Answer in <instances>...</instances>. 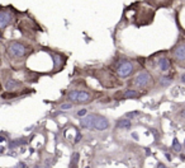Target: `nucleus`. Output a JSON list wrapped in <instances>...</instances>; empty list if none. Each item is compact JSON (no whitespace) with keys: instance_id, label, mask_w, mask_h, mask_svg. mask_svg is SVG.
<instances>
[{"instance_id":"1","label":"nucleus","mask_w":185,"mask_h":168,"mask_svg":"<svg viewBox=\"0 0 185 168\" xmlns=\"http://www.w3.org/2000/svg\"><path fill=\"white\" fill-rule=\"evenodd\" d=\"M26 46L23 44H20L18 41H12L9 42V45L6 46V52L9 56L12 57H23L26 55Z\"/></svg>"},{"instance_id":"2","label":"nucleus","mask_w":185,"mask_h":168,"mask_svg":"<svg viewBox=\"0 0 185 168\" xmlns=\"http://www.w3.org/2000/svg\"><path fill=\"white\" fill-rule=\"evenodd\" d=\"M67 98L71 102L84 103V102H88L91 98V96H90V93H88L85 90H70L67 94Z\"/></svg>"},{"instance_id":"3","label":"nucleus","mask_w":185,"mask_h":168,"mask_svg":"<svg viewBox=\"0 0 185 168\" xmlns=\"http://www.w3.org/2000/svg\"><path fill=\"white\" fill-rule=\"evenodd\" d=\"M117 70H118V75L120 78H127L133 71V64L131 61H128V60H124V61H122L120 64L118 65Z\"/></svg>"},{"instance_id":"4","label":"nucleus","mask_w":185,"mask_h":168,"mask_svg":"<svg viewBox=\"0 0 185 168\" xmlns=\"http://www.w3.org/2000/svg\"><path fill=\"white\" fill-rule=\"evenodd\" d=\"M174 59L178 62H185V41H181L174 48Z\"/></svg>"},{"instance_id":"5","label":"nucleus","mask_w":185,"mask_h":168,"mask_svg":"<svg viewBox=\"0 0 185 168\" xmlns=\"http://www.w3.org/2000/svg\"><path fill=\"white\" fill-rule=\"evenodd\" d=\"M150 79H151V77L147 71H141L135 79V84L137 87H146L150 83Z\"/></svg>"},{"instance_id":"6","label":"nucleus","mask_w":185,"mask_h":168,"mask_svg":"<svg viewBox=\"0 0 185 168\" xmlns=\"http://www.w3.org/2000/svg\"><path fill=\"white\" fill-rule=\"evenodd\" d=\"M95 119H96L95 115H86L85 117H83V119L80 120L81 128H84V129H94Z\"/></svg>"},{"instance_id":"7","label":"nucleus","mask_w":185,"mask_h":168,"mask_svg":"<svg viewBox=\"0 0 185 168\" xmlns=\"http://www.w3.org/2000/svg\"><path fill=\"white\" fill-rule=\"evenodd\" d=\"M10 22H12V13L6 9H3L0 12V27H2V29H5Z\"/></svg>"},{"instance_id":"8","label":"nucleus","mask_w":185,"mask_h":168,"mask_svg":"<svg viewBox=\"0 0 185 168\" xmlns=\"http://www.w3.org/2000/svg\"><path fill=\"white\" fill-rule=\"evenodd\" d=\"M109 128V121L107 117L104 116H96L95 119V126H94V129H96L98 131H104Z\"/></svg>"},{"instance_id":"9","label":"nucleus","mask_w":185,"mask_h":168,"mask_svg":"<svg viewBox=\"0 0 185 168\" xmlns=\"http://www.w3.org/2000/svg\"><path fill=\"white\" fill-rule=\"evenodd\" d=\"M157 65H159V68H160L161 71H167L170 69V66H171L170 60L167 57H161L159 60V62H157Z\"/></svg>"},{"instance_id":"10","label":"nucleus","mask_w":185,"mask_h":168,"mask_svg":"<svg viewBox=\"0 0 185 168\" xmlns=\"http://www.w3.org/2000/svg\"><path fill=\"white\" fill-rule=\"evenodd\" d=\"M5 89L6 90H15L18 89L19 87H22V84H20L18 80H14V79H9L6 83H5Z\"/></svg>"},{"instance_id":"11","label":"nucleus","mask_w":185,"mask_h":168,"mask_svg":"<svg viewBox=\"0 0 185 168\" xmlns=\"http://www.w3.org/2000/svg\"><path fill=\"white\" fill-rule=\"evenodd\" d=\"M117 128L118 129H129L131 128V121L128 119H123V120H119L117 122Z\"/></svg>"},{"instance_id":"12","label":"nucleus","mask_w":185,"mask_h":168,"mask_svg":"<svg viewBox=\"0 0 185 168\" xmlns=\"http://www.w3.org/2000/svg\"><path fill=\"white\" fill-rule=\"evenodd\" d=\"M123 97L124 98H138L140 97V93L137 90H133V89H128L123 93Z\"/></svg>"},{"instance_id":"13","label":"nucleus","mask_w":185,"mask_h":168,"mask_svg":"<svg viewBox=\"0 0 185 168\" xmlns=\"http://www.w3.org/2000/svg\"><path fill=\"white\" fill-rule=\"evenodd\" d=\"M27 141L24 140V139H18V140H13V141H10V144H9V148L10 149H14V148H17L18 145H23V144H26Z\"/></svg>"},{"instance_id":"14","label":"nucleus","mask_w":185,"mask_h":168,"mask_svg":"<svg viewBox=\"0 0 185 168\" xmlns=\"http://www.w3.org/2000/svg\"><path fill=\"white\" fill-rule=\"evenodd\" d=\"M181 148H183V146L180 145V143H179V140L176 139V138H174V140H172V149L174 150H175V152H180L181 150Z\"/></svg>"},{"instance_id":"15","label":"nucleus","mask_w":185,"mask_h":168,"mask_svg":"<svg viewBox=\"0 0 185 168\" xmlns=\"http://www.w3.org/2000/svg\"><path fill=\"white\" fill-rule=\"evenodd\" d=\"M170 83H171V78H170V77H162V78L160 79V84H161L162 87L169 86Z\"/></svg>"},{"instance_id":"16","label":"nucleus","mask_w":185,"mask_h":168,"mask_svg":"<svg viewBox=\"0 0 185 168\" xmlns=\"http://www.w3.org/2000/svg\"><path fill=\"white\" fill-rule=\"evenodd\" d=\"M53 61H55V66L57 69L62 65V61H61V55H53ZM61 68H62V66H61Z\"/></svg>"},{"instance_id":"17","label":"nucleus","mask_w":185,"mask_h":168,"mask_svg":"<svg viewBox=\"0 0 185 168\" xmlns=\"http://www.w3.org/2000/svg\"><path fill=\"white\" fill-rule=\"evenodd\" d=\"M71 107H73V104H71V103H64V104H61V106H60L61 110H70Z\"/></svg>"},{"instance_id":"18","label":"nucleus","mask_w":185,"mask_h":168,"mask_svg":"<svg viewBox=\"0 0 185 168\" xmlns=\"http://www.w3.org/2000/svg\"><path fill=\"white\" fill-rule=\"evenodd\" d=\"M86 115V110H80V111H77V116L79 117H84Z\"/></svg>"},{"instance_id":"19","label":"nucleus","mask_w":185,"mask_h":168,"mask_svg":"<svg viewBox=\"0 0 185 168\" xmlns=\"http://www.w3.org/2000/svg\"><path fill=\"white\" fill-rule=\"evenodd\" d=\"M77 159H79V153H75L74 154V163H71V166H75L76 162H77Z\"/></svg>"},{"instance_id":"20","label":"nucleus","mask_w":185,"mask_h":168,"mask_svg":"<svg viewBox=\"0 0 185 168\" xmlns=\"http://www.w3.org/2000/svg\"><path fill=\"white\" fill-rule=\"evenodd\" d=\"M138 115V112H129V113H127V116L128 117H133V116H137Z\"/></svg>"},{"instance_id":"21","label":"nucleus","mask_w":185,"mask_h":168,"mask_svg":"<svg viewBox=\"0 0 185 168\" xmlns=\"http://www.w3.org/2000/svg\"><path fill=\"white\" fill-rule=\"evenodd\" d=\"M79 140H80V134H79V132H77V135H76V140H75V141H76V143H77V141H79Z\"/></svg>"},{"instance_id":"22","label":"nucleus","mask_w":185,"mask_h":168,"mask_svg":"<svg viewBox=\"0 0 185 168\" xmlns=\"http://www.w3.org/2000/svg\"><path fill=\"white\" fill-rule=\"evenodd\" d=\"M17 167H26V164H24V163H18Z\"/></svg>"},{"instance_id":"23","label":"nucleus","mask_w":185,"mask_h":168,"mask_svg":"<svg viewBox=\"0 0 185 168\" xmlns=\"http://www.w3.org/2000/svg\"><path fill=\"white\" fill-rule=\"evenodd\" d=\"M181 82H183V83H185V74H183V75H181Z\"/></svg>"},{"instance_id":"24","label":"nucleus","mask_w":185,"mask_h":168,"mask_svg":"<svg viewBox=\"0 0 185 168\" xmlns=\"http://www.w3.org/2000/svg\"><path fill=\"white\" fill-rule=\"evenodd\" d=\"M133 138H135V140H138V136H137V134H136V132L133 134Z\"/></svg>"},{"instance_id":"25","label":"nucleus","mask_w":185,"mask_h":168,"mask_svg":"<svg viewBox=\"0 0 185 168\" xmlns=\"http://www.w3.org/2000/svg\"><path fill=\"white\" fill-rule=\"evenodd\" d=\"M165 155H166V158H167L169 161H171V157H170V154H165Z\"/></svg>"},{"instance_id":"26","label":"nucleus","mask_w":185,"mask_h":168,"mask_svg":"<svg viewBox=\"0 0 185 168\" xmlns=\"http://www.w3.org/2000/svg\"><path fill=\"white\" fill-rule=\"evenodd\" d=\"M157 167H162V168H163V167H165V166H163L162 163H159V164H157Z\"/></svg>"},{"instance_id":"27","label":"nucleus","mask_w":185,"mask_h":168,"mask_svg":"<svg viewBox=\"0 0 185 168\" xmlns=\"http://www.w3.org/2000/svg\"><path fill=\"white\" fill-rule=\"evenodd\" d=\"M183 117H184V119H185V110H184V111H183Z\"/></svg>"}]
</instances>
